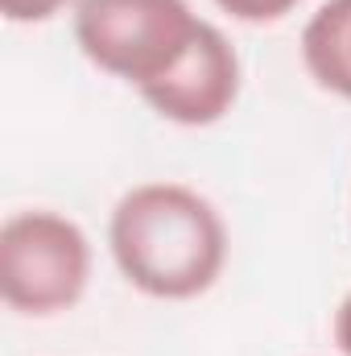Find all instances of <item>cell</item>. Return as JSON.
Returning a JSON list of instances; mask_svg holds the SVG:
<instances>
[{
	"instance_id": "obj_7",
	"label": "cell",
	"mask_w": 351,
	"mask_h": 356,
	"mask_svg": "<svg viewBox=\"0 0 351 356\" xmlns=\"http://www.w3.org/2000/svg\"><path fill=\"white\" fill-rule=\"evenodd\" d=\"M67 4L71 0H0V8L12 25H42L50 17H58Z\"/></svg>"
},
{
	"instance_id": "obj_1",
	"label": "cell",
	"mask_w": 351,
	"mask_h": 356,
	"mask_svg": "<svg viewBox=\"0 0 351 356\" xmlns=\"http://www.w3.org/2000/svg\"><path fill=\"white\" fill-rule=\"evenodd\" d=\"M116 269L149 298H198L228 266V224L207 195L182 182L132 186L108 224Z\"/></svg>"
},
{
	"instance_id": "obj_4",
	"label": "cell",
	"mask_w": 351,
	"mask_h": 356,
	"mask_svg": "<svg viewBox=\"0 0 351 356\" xmlns=\"http://www.w3.org/2000/svg\"><path fill=\"white\" fill-rule=\"evenodd\" d=\"M240 79H244V71H240L236 46L228 42V33L219 25L203 21L186 58L162 83L141 91V99L170 124L207 129L232 112V104L240 99Z\"/></svg>"
},
{
	"instance_id": "obj_8",
	"label": "cell",
	"mask_w": 351,
	"mask_h": 356,
	"mask_svg": "<svg viewBox=\"0 0 351 356\" xmlns=\"http://www.w3.org/2000/svg\"><path fill=\"white\" fill-rule=\"evenodd\" d=\"M335 344L343 356H351V290L343 294V302L335 311Z\"/></svg>"
},
{
	"instance_id": "obj_3",
	"label": "cell",
	"mask_w": 351,
	"mask_h": 356,
	"mask_svg": "<svg viewBox=\"0 0 351 356\" xmlns=\"http://www.w3.org/2000/svg\"><path fill=\"white\" fill-rule=\"evenodd\" d=\"M91 282L87 232L46 207L17 211L0 228V294L17 315L50 319L71 311Z\"/></svg>"
},
{
	"instance_id": "obj_5",
	"label": "cell",
	"mask_w": 351,
	"mask_h": 356,
	"mask_svg": "<svg viewBox=\"0 0 351 356\" xmlns=\"http://www.w3.org/2000/svg\"><path fill=\"white\" fill-rule=\"evenodd\" d=\"M302 63L323 91L351 99V0H327L302 29Z\"/></svg>"
},
{
	"instance_id": "obj_2",
	"label": "cell",
	"mask_w": 351,
	"mask_h": 356,
	"mask_svg": "<svg viewBox=\"0 0 351 356\" xmlns=\"http://www.w3.org/2000/svg\"><path fill=\"white\" fill-rule=\"evenodd\" d=\"M203 17L186 0H75V42L103 75L145 91L194 46Z\"/></svg>"
},
{
	"instance_id": "obj_6",
	"label": "cell",
	"mask_w": 351,
	"mask_h": 356,
	"mask_svg": "<svg viewBox=\"0 0 351 356\" xmlns=\"http://www.w3.org/2000/svg\"><path fill=\"white\" fill-rule=\"evenodd\" d=\"M228 17L236 21H248V25H268V21H281L285 13L298 8V0H215Z\"/></svg>"
}]
</instances>
